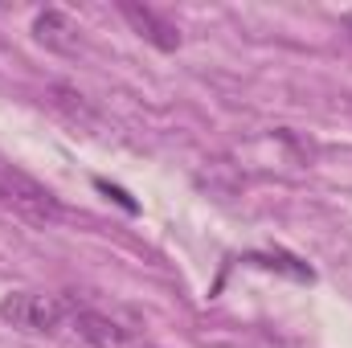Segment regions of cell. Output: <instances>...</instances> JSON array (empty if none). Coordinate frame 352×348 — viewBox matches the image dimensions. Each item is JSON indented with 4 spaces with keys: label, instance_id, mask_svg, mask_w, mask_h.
I'll list each match as a JSON object with an SVG mask.
<instances>
[{
    "label": "cell",
    "instance_id": "cell-3",
    "mask_svg": "<svg viewBox=\"0 0 352 348\" xmlns=\"http://www.w3.org/2000/svg\"><path fill=\"white\" fill-rule=\"evenodd\" d=\"M119 12H123V21L144 37V41H152L156 50H164V54H173V50H180V29H176L173 21L164 17V12H156L152 4H135V0H123L119 4Z\"/></svg>",
    "mask_w": 352,
    "mask_h": 348
},
{
    "label": "cell",
    "instance_id": "cell-4",
    "mask_svg": "<svg viewBox=\"0 0 352 348\" xmlns=\"http://www.w3.org/2000/svg\"><path fill=\"white\" fill-rule=\"evenodd\" d=\"M74 328H78V336L87 340L90 348H140L135 340V332L131 328H123L119 320H111V316H102V312H90V307H74Z\"/></svg>",
    "mask_w": 352,
    "mask_h": 348
},
{
    "label": "cell",
    "instance_id": "cell-2",
    "mask_svg": "<svg viewBox=\"0 0 352 348\" xmlns=\"http://www.w3.org/2000/svg\"><path fill=\"white\" fill-rule=\"evenodd\" d=\"M0 205L16 209L29 221H41V226L62 217V201L54 197V188H45L37 176H29L12 160H0Z\"/></svg>",
    "mask_w": 352,
    "mask_h": 348
},
{
    "label": "cell",
    "instance_id": "cell-8",
    "mask_svg": "<svg viewBox=\"0 0 352 348\" xmlns=\"http://www.w3.org/2000/svg\"><path fill=\"white\" fill-rule=\"evenodd\" d=\"M98 188H102V193H111V197H115V201H119V205H123V209H131V213H135V201H131V197H127V193H123V188H111V184H107V180H98Z\"/></svg>",
    "mask_w": 352,
    "mask_h": 348
},
{
    "label": "cell",
    "instance_id": "cell-1",
    "mask_svg": "<svg viewBox=\"0 0 352 348\" xmlns=\"http://www.w3.org/2000/svg\"><path fill=\"white\" fill-rule=\"evenodd\" d=\"M74 316V303L62 295H41V291H8L0 299V320L16 332L29 336H50L62 328V320Z\"/></svg>",
    "mask_w": 352,
    "mask_h": 348
},
{
    "label": "cell",
    "instance_id": "cell-9",
    "mask_svg": "<svg viewBox=\"0 0 352 348\" xmlns=\"http://www.w3.org/2000/svg\"><path fill=\"white\" fill-rule=\"evenodd\" d=\"M344 29H349V37H352V12H344Z\"/></svg>",
    "mask_w": 352,
    "mask_h": 348
},
{
    "label": "cell",
    "instance_id": "cell-6",
    "mask_svg": "<svg viewBox=\"0 0 352 348\" xmlns=\"http://www.w3.org/2000/svg\"><path fill=\"white\" fill-rule=\"evenodd\" d=\"M242 262H250V266H263V270H283V274H291V279H299V283H311L316 274H311V266L299 259H291V254H283V250H254V254H246Z\"/></svg>",
    "mask_w": 352,
    "mask_h": 348
},
{
    "label": "cell",
    "instance_id": "cell-7",
    "mask_svg": "<svg viewBox=\"0 0 352 348\" xmlns=\"http://www.w3.org/2000/svg\"><path fill=\"white\" fill-rule=\"evenodd\" d=\"M54 94H58V102H62V98H70L74 90H70V87H54ZM66 107H70V115H74V119H78V115H82V119H90V111H87V102H82V94H78V102H66Z\"/></svg>",
    "mask_w": 352,
    "mask_h": 348
},
{
    "label": "cell",
    "instance_id": "cell-5",
    "mask_svg": "<svg viewBox=\"0 0 352 348\" xmlns=\"http://www.w3.org/2000/svg\"><path fill=\"white\" fill-rule=\"evenodd\" d=\"M33 37L54 50V54H74L78 50V25L62 12V8H45L33 17Z\"/></svg>",
    "mask_w": 352,
    "mask_h": 348
}]
</instances>
